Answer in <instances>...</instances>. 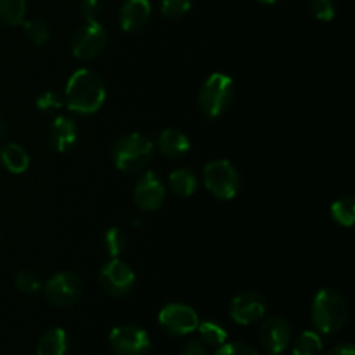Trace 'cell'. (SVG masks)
Segmentation results:
<instances>
[{"label": "cell", "instance_id": "d590c367", "mask_svg": "<svg viewBox=\"0 0 355 355\" xmlns=\"http://www.w3.org/2000/svg\"><path fill=\"white\" fill-rule=\"evenodd\" d=\"M277 355H281V354H277Z\"/></svg>", "mask_w": 355, "mask_h": 355}, {"label": "cell", "instance_id": "e575fe53", "mask_svg": "<svg viewBox=\"0 0 355 355\" xmlns=\"http://www.w3.org/2000/svg\"><path fill=\"white\" fill-rule=\"evenodd\" d=\"M257 2L266 3V6H272V3H277V2H279V0H257Z\"/></svg>", "mask_w": 355, "mask_h": 355}, {"label": "cell", "instance_id": "83f0119b", "mask_svg": "<svg viewBox=\"0 0 355 355\" xmlns=\"http://www.w3.org/2000/svg\"><path fill=\"white\" fill-rule=\"evenodd\" d=\"M311 12L315 19L329 23L335 19V2L333 0H311Z\"/></svg>", "mask_w": 355, "mask_h": 355}, {"label": "cell", "instance_id": "603a6c76", "mask_svg": "<svg viewBox=\"0 0 355 355\" xmlns=\"http://www.w3.org/2000/svg\"><path fill=\"white\" fill-rule=\"evenodd\" d=\"M322 340L315 331H304L293 345V355H321Z\"/></svg>", "mask_w": 355, "mask_h": 355}, {"label": "cell", "instance_id": "4dcf8cb0", "mask_svg": "<svg viewBox=\"0 0 355 355\" xmlns=\"http://www.w3.org/2000/svg\"><path fill=\"white\" fill-rule=\"evenodd\" d=\"M215 355H260L253 347L246 345L241 342H232V343H224L217 349Z\"/></svg>", "mask_w": 355, "mask_h": 355}, {"label": "cell", "instance_id": "3957f363", "mask_svg": "<svg viewBox=\"0 0 355 355\" xmlns=\"http://www.w3.org/2000/svg\"><path fill=\"white\" fill-rule=\"evenodd\" d=\"M155 144L146 135L127 134L118 139L113 146V163L114 168L123 173H137L148 166L153 159Z\"/></svg>", "mask_w": 355, "mask_h": 355}, {"label": "cell", "instance_id": "277c9868", "mask_svg": "<svg viewBox=\"0 0 355 355\" xmlns=\"http://www.w3.org/2000/svg\"><path fill=\"white\" fill-rule=\"evenodd\" d=\"M234 97V82L225 73H211L198 94V106L207 118H218L227 111Z\"/></svg>", "mask_w": 355, "mask_h": 355}, {"label": "cell", "instance_id": "1f68e13d", "mask_svg": "<svg viewBox=\"0 0 355 355\" xmlns=\"http://www.w3.org/2000/svg\"><path fill=\"white\" fill-rule=\"evenodd\" d=\"M182 355H207V349H205L203 343L198 342V340H191V342H187L186 345H184Z\"/></svg>", "mask_w": 355, "mask_h": 355}, {"label": "cell", "instance_id": "5b68a950", "mask_svg": "<svg viewBox=\"0 0 355 355\" xmlns=\"http://www.w3.org/2000/svg\"><path fill=\"white\" fill-rule=\"evenodd\" d=\"M203 182L208 193L222 201L232 200L241 186V179H239L236 166L224 158L214 159L205 166Z\"/></svg>", "mask_w": 355, "mask_h": 355}, {"label": "cell", "instance_id": "6da1fadb", "mask_svg": "<svg viewBox=\"0 0 355 355\" xmlns=\"http://www.w3.org/2000/svg\"><path fill=\"white\" fill-rule=\"evenodd\" d=\"M62 99L73 113L94 114L106 101V87L96 71L78 69L69 76Z\"/></svg>", "mask_w": 355, "mask_h": 355}, {"label": "cell", "instance_id": "9c48e42d", "mask_svg": "<svg viewBox=\"0 0 355 355\" xmlns=\"http://www.w3.org/2000/svg\"><path fill=\"white\" fill-rule=\"evenodd\" d=\"M158 322L165 333L172 336H186L196 331L200 324L196 311L184 304H168L159 311Z\"/></svg>", "mask_w": 355, "mask_h": 355}, {"label": "cell", "instance_id": "484cf974", "mask_svg": "<svg viewBox=\"0 0 355 355\" xmlns=\"http://www.w3.org/2000/svg\"><path fill=\"white\" fill-rule=\"evenodd\" d=\"M193 7V0H159V10L168 19H180Z\"/></svg>", "mask_w": 355, "mask_h": 355}, {"label": "cell", "instance_id": "cb8c5ba5", "mask_svg": "<svg viewBox=\"0 0 355 355\" xmlns=\"http://www.w3.org/2000/svg\"><path fill=\"white\" fill-rule=\"evenodd\" d=\"M103 243H104V250H106L107 255H110L111 259H114V257H120L128 246L127 234H125L120 227L107 229V231L104 232Z\"/></svg>", "mask_w": 355, "mask_h": 355}, {"label": "cell", "instance_id": "7a4b0ae2", "mask_svg": "<svg viewBox=\"0 0 355 355\" xmlns=\"http://www.w3.org/2000/svg\"><path fill=\"white\" fill-rule=\"evenodd\" d=\"M311 318L319 333L335 335L349 321V304L340 291L324 288L312 300Z\"/></svg>", "mask_w": 355, "mask_h": 355}, {"label": "cell", "instance_id": "d6a6232c", "mask_svg": "<svg viewBox=\"0 0 355 355\" xmlns=\"http://www.w3.org/2000/svg\"><path fill=\"white\" fill-rule=\"evenodd\" d=\"M328 355H355V347L352 343H342V345H336L335 349L329 350Z\"/></svg>", "mask_w": 355, "mask_h": 355}, {"label": "cell", "instance_id": "4fadbf2b", "mask_svg": "<svg viewBox=\"0 0 355 355\" xmlns=\"http://www.w3.org/2000/svg\"><path fill=\"white\" fill-rule=\"evenodd\" d=\"M291 340L290 322L283 318H269L260 328V343L269 354H283Z\"/></svg>", "mask_w": 355, "mask_h": 355}, {"label": "cell", "instance_id": "836d02e7", "mask_svg": "<svg viewBox=\"0 0 355 355\" xmlns=\"http://www.w3.org/2000/svg\"><path fill=\"white\" fill-rule=\"evenodd\" d=\"M9 132H10L9 121H7L3 116H0V139H6L7 135H9Z\"/></svg>", "mask_w": 355, "mask_h": 355}, {"label": "cell", "instance_id": "d6986e66", "mask_svg": "<svg viewBox=\"0 0 355 355\" xmlns=\"http://www.w3.org/2000/svg\"><path fill=\"white\" fill-rule=\"evenodd\" d=\"M168 182L173 193L180 198L193 196V194L198 191V186H200L196 173H194L193 170H187V168L173 170L168 177Z\"/></svg>", "mask_w": 355, "mask_h": 355}, {"label": "cell", "instance_id": "f546056e", "mask_svg": "<svg viewBox=\"0 0 355 355\" xmlns=\"http://www.w3.org/2000/svg\"><path fill=\"white\" fill-rule=\"evenodd\" d=\"M78 9L87 23H96V21H99L103 3H101V0H80Z\"/></svg>", "mask_w": 355, "mask_h": 355}, {"label": "cell", "instance_id": "d4e9b609", "mask_svg": "<svg viewBox=\"0 0 355 355\" xmlns=\"http://www.w3.org/2000/svg\"><path fill=\"white\" fill-rule=\"evenodd\" d=\"M21 24H23V30L24 33H26L28 40L33 45H44L47 44V40L51 38V30H49V26L45 24V21L24 19Z\"/></svg>", "mask_w": 355, "mask_h": 355}, {"label": "cell", "instance_id": "ffe728a7", "mask_svg": "<svg viewBox=\"0 0 355 355\" xmlns=\"http://www.w3.org/2000/svg\"><path fill=\"white\" fill-rule=\"evenodd\" d=\"M331 217L342 227H352L355 222V200L352 196H342L331 205Z\"/></svg>", "mask_w": 355, "mask_h": 355}, {"label": "cell", "instance_id": "e0dca14e", "mask_svg": "<svg viewBox=\"0 0 355 355\" xmlns=\"http://www.w3.org/2000/svg\"><path fill=\"white\" fill-rule=\"evenodd\" d=\"M0 163L10 173H24L30 166V155L17 142H7L0 148Z\"/></svg>", "mask_w": 355, "mask_h": 355}, {"label": "cell", "instance_id": "8992f818", "mask_svg": "<svg viewBox=\"0 0 355 355\" xmlns=\"http://www.w3.org/2000/svg\"><path fill=\"white\" fill-rule=\"evenodd\" d=\"M42 288L49 304L55 307H71L82 298L83 281L73 270H61L55 272Z\"/></svg>", "mask_w": 355, "mask_h": 355}, {"label": "cell", "instance_id": "7c38bea8", "mask_svg": "<svg viewBox=\"0 0 355 355\" xmlns=\"http://www.w3.org/2000/svg\"><path fill=\"white\" fill-rule=\"evenodd\" d=\"M267 312V298L259 291H243L232 298L229 314L236 324L250 326L260 321Z\"/></svg>", "mask_w": 355, "mask_h": 355}, {"label": "cell", "instance_id": "7402d4cb", "mask_svg": "<svg viewBox=\"0 0 355 355\" xmlns=\"http://www.w3.org/2000/svg\"><path fill=\"white\" fill-rule=\"evenodd\" d=\"M198 333H200V338L205 345L210 347H220L227 342V331L222 324L215 321H203L198 324Z\"/></svg>", "mask_w": 355, "mask_h": 355}, {"label": "cell", "instance_id": "44dd1931", "mask_svg": "<svg viewBox=\"0 0 355 355\" xmlns=\"http://www.w3.org/2000/svg\"><path fill=\"white\" fill-rule=\"evenodd\" d=\"M26 16V0H0V21L19 26Z\"/></svg>", "mask_w": 355, "mask_h": 355}, {"label": "cell", "instance_id": "30bf717a", "mask_svg": "<svg viewBox=\"0 0 355 355\" xmlns=\"http://www.w3.org/2000/svg\"><path fill=\"white\" fill-rule=\"evenodd\" d=\"M110 345L118 355H146L151 350V338L139 326L121 324L111 329Z\"/></svg>", "mask_w": 355, "mask_h": 355}, {"label": "cell", "instance_id": "9a60e30c", "mask_svg": "<svg viewBox=\"0 0 355 355\" xmlns=\"http://www.w3.org/2000/svg\"><path fill=\"white\" fill-rule=\"evenodd\" d=\"M49 144L58 153H66L78 141V127L69 116H55L49 127Z\"/></svg>", "mask_w": 355, "mask_h": 355}, {"label": "cell", "instance_id": "f1b7e54d", "mask_svg": "<svg viewBox=\"0 0 355 355\" xmlns=\"http://www.w3.org/2000/svg\"><path fill=\"white\" fill-rule=\"evenodd\" d=\"M62 103H64L62 96H61V94L54 92V90H47V92H42L40 96L37 97V101H35V104H37L38 110L44 111V113L58 111L59 107L62 106Z\"/></svg>", "mask_w": 355, "mask_h": 355}, {"label": "cell", "instance_id": "5bb4252c", "mask_svg": "<svg viewBox=\"0 0 355 355\" xmlns=\"http://www.w3.org/2000/svg\"><path fill=\"white\" fill-rule=\"evenodd\" d=\"M151 17V3L149 0H125L118 12V23L127 33L141 31Z\"/></svg>", "mask_w": 355, "mask_h": 355}, {"label": "cell", "instance_id": "52a82bcc", "mask_svg": "<svg viewBox=\"0 0 355 355\" xmlns=\"http://www.w3.org/2000/svg\"><path fill=\"white\" fill-rule=\"evenodd\" d=\"M99 283L110 297H127L135 286V272L128 263L120 260V257H114L101 267Z\"/></svg>", "mask_w": 355, "mask_h": 355}, {"label": "cell", "instance_id": "8fae6325", "mask_svg": "<svg viewBox=\"0 0 355 355\" xmlns=\"http://www.w3.org/2000/svg\"><path fill=\"white\" fill-rule=\"evenodd\" d=\"M166 191L156 172L148 170L137 179L134 187V201L139 210L156 211L165 203Z\"/></svg>", "mask_w": 355, "mask_h": 355}, {"label": "cell", "instance_id": "ac0fdd59", "mask_svg": "<svg viewBox=\"0 0 355 355\" xmlns=\"http://www.w3.org/2000/svg\"><path fill=\"white\" fill-rule=\"evenodd\" d=\"M68 335L61 328H51L40 336L37 343V355H66Z\"/></svg>", "mask_w": 355, "mask_h": 355}, {"label": "cell", "instance_id": "ba28073f", "mask_svg": "<svg viewBox=\"0 0 355 355\" xmlns=\"http://www.w3.org/2000/svg\"><path fill=\"white\" fill-rule=\"evenodd\" d=\"M107 45V31L99 21L85 23L75 31L71 38V52L80 61H90L97 58Z\"/></svg>", "mask_w": 355, "mask_h": 355}, {"label": "cell", "instance_id": "2e32d148", "mask_svg": "<svg viewBox=\"0 0 355 355\" xmlns=\"http://www.w3.org/2000/svg\"><path fill=\"white\" fill-rule=\"evenodd\" d=\"M156 148L162 153L165 158L177 159L180 156H184L186 153H189L191 149V141L182 130H177V128H165L163 132H159L158 139H156Z\"/></svg>", "mask_w": 355, "mask_h": 355}, {"label": "cell", "instance_id": "4316f807", "mask_svg": "<svg viewBox=\"0 0 355 355\" xmlns=\"http://www.w3.org/2000/svg\"><path fill=\"white\" fill-rule=\"evenodd\" d=\"M14 286H16V290L21 291V293L31 295L37 293L38 290H42V281L40 277L35 272H31V270H19V272L16 274V279H14Z\"/></svg>", "mask_w": 355, "mask_h": 355}]
</instances>
